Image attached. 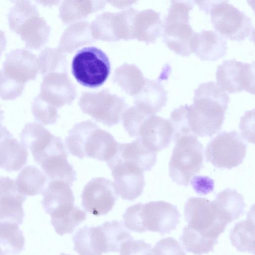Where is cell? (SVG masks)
<instances>
[{"label": "cell", "mask_w": 255, "mask_h": 255, "mask_svg": "<svg viewBox=\"0 0 255 255\" xmlns=\"http://www.w3.org/2000/svg\"><path fill=\"white\" fill-rule=\"evenodd\" d=\"M230 98L216 82L202 83L194 90L193 103L188 106L187 119L196 136L211 137L221 129Z\"/></svg>", "instance_id": "obj_1"}, {"label": "cell", "mask_w": 255, "mask_h": 255, "mask_svg": "<svg viewBox=\"0 0 255 255\" xmlns=\"http://www.w3.org/2000/svg\"><path fill=\"white\" fill-rule=\"evenodd\" d=\"M65 143L70 153L80 159L93 158L106 162L113 157L118 146L112 134L91 120L75 124Z\"/></svg>", "instance_id": "obj_2"}, {"label": "cell", "mask_w": 255, "mask_h": 255, "mask_svg": "<svg viewBox=\"0 0 255 255\" xmlns=\"http://www.w3.org/2000/svg\"><path fill=\"white\" fill-rule=\"evenodd\" d=\"M181 215L175 205L164 201L138 203L128 207L123 215L125 226L129 231H147L163 235L176 229Z\"/></svg>", "instance_id": "obj_3"}, {"label": "cell", "mask_w": 255, "mask_h": 255, "mask_svg": "<svg viewBox=\"0 0 255 255\" xmlns=\"http://www.w3.org/2000/svg\"><path fill=\"white\" fill-rule=\"evenodd\" d=\"M195 2L200 10L210 14L214 28L224 38L239 42L247 37L254 38L251 18L228 0Z\"/></svg>", "instance_id": "obj_4"}, {"label": "cell", "mask_w": 255, "mask_h": 255, "mask_svg": "<svg viewBox=\"0 0 255 255\" xmlns=\"http://www.w3.org/2000/svg\"><path fill=\"white\" fill-rule=\"evenodd\" d=\"M164 19L163 41L168 48L182 56L192 53V42L196 32L190 24L189 12L195 1L171 0Z\"/></svg>", "instance_id": "obj_5"}, {"label": "cell", "mask_w": 255, "mask_h": 255, "mask_svg": "<svg viewBox=\"0 0 255 255\" xmlns=\"http://www.w3.org/2000/svg\"><path fill=\"white\" fill-rule=\"evenodd\" d=\"M169 163V175L177 184L187 186L203 167V147L194 134L175 140Z\"/></svg>", "instance_id": "obj_6"}, {"label": "cell", "mask_w": 255, "mask_h": 255, "mask_svg": "<svg viewBox=\"0 0 255 255\" xmlns=\"http://www.w3.org/2000/svg\"><path fill=\"white\" fill-rule=\"evenodd\" d=\"M71 70L79 84L88 88H96L102 86L108 79L111 64L103 50L96 47H86L75 55Z\"/></svg>", "instance_id": "obj_7"}, {"label": "cell", "mask_w": 255, "mask_h": 255, "mask_svg": "<svg viewBox=\"0 0 255 255\" xmlns=\"http://www.w3.org/2000/svg\"><path fill=\"white\" fill-rule=\"evenodd\" d=\"M78 105L83 113L109 127L121 122L128 107L123 98L111 93L108 89L83 92Z\"/></svg>", "instance_id": "obj_8"}, {"label": "cell", "mask_w": 255, "mask_h": 255, "mask_svg": "<svg viewBox=\"0 0 255 255\" xmlns=\"http://www.w3.org/2000/svg\"><path fill=\"white\" fill-rule=\"evenodd\" d=\"M247 145L238 131H224L207 144L205 156L207 161L220 169L236 167L246 156Z\"/></svg>", "instance_id": "obj_9"}, {"label": "cell", "mask_w": 255, "mask_h": 255, "mask_svg": "<svg viewBox=\"0 0 255 255\" xmlns=\"http://www.w3.org/2000/svg\"><path fill=\"white\" fill-rule=\"evenodd\" d=\"M184 217L188 226L213 240H218L228 225L219 219L213 201L206 198H188L184 206Z\"/></svg>", "instance_id": "obj_10"}, {"label": "cell", "mask_w": 255, "mask_h": 255, "mask_svg": "<svg viewBox=\"0 0 255 255\" xmlns=\"http://www.w3.org/2000/svg\"><path fill=\"white\" fill-rule=\"evenodd\" d=\"M126 131L130 137L140 139L149 149L156 152L168 147L173 136L169 120L156 115L142 118Z\"/></svg>", "instance_id": "obj_11"}, {"label": "cell", "mask_w": 255, "mask_h": 255, "mask_svg": "<svg viewBox=\"0 0 255 255\" xmlns=\"http://www.w3.org/2000/svg\"><path fill=\"white\" fill-rule=\"evenodd\" d=\"M216 83L224 92L234 94L245 91L255 94V64L235 59L224 60L217 67Z\"/></svg>", "instance_id": "obj_12"}, {"label": "cell", "mask_w": 255, "mask_h": 255, "mask_svg": "<svg viewBox=\"0 0 255 255\" xmlns=\"http://www.w3.org/2000/svg\"><path fill=\"white\" fill-rule=\"evenodd\" d=\"M107 165L112 171L118 195L124 200L133 201L141 195L145 184L144 172L140 168L115 157Z\"/></svg>", "instance_id": "obj_13"}, {"label": "cell", "mask_w": 255, "mask_h": 255, "mask_svg": "<svg viewBox=\"0 0 255 255\" xmlns=\"http://www.w3.org/2000/svg\"><path fill=\"white\" fill-rule=\"evenodd\" d=\"M118 198L114 182L104 177H96L84 186L81 204L86 211L99 216L111 211Z\"/></svg>", "instance_id": "obj_14"}, {"label": "cell", "mask_w": 255, "mask_h": 255, "mask_svg": "<svg viewBox=\"0 0 255 255\" xmlns=\"http://www.w3.org/2000/svg\"><path fill=\"white\" fill-rule=\"evenodd\" d=\"M42 206L51 217V221L69 215L75 209V197L70 185L60 180L49 181L41 193Z\"/></svg>", "instance_id": "obj_15"}, {"label": "cell", "mask_w": 255, "mask_h": 255, "mask_svg": "<svg viewBox=\"0 0 255 255\" xmlns=\"http://www.w3.org/2000/svg\"><path fill=\"white\" fill-rule=\"evenodd\" d=\"M38 95L58 109L71 105L77 93L75 85L67 73L52 72L43 76Z\"/></svg>", "instance_id": "obj_16"}, {"label": "cell", "mask_w": 255, "mask_h": 255, "mask_svg": "<svg viewBox=\"0 0 255 255\" xmlns=\"http://www.w3.org/2000/svg\"><path fill=\"white\" fill-rule=\"evenodd\" d=\"M26 197L18 190L14 180L0 177V222L21 225L24 216L22 204Z\"/></svg>", "instance_id": "obj_17"}, {"label": "cell", "mask_w": 255, "mask_h": 255, "mask_svg": "<svg viewBox=\"0 0 255 255\" xmlns=\"http://www.w3.org/2000/svg\"><path fill=\"white\" fill-rule=\"evenodd\" d=\"M3 70L10 77L25 84L34 80L39 71L36 55L25 48H17L5 55Z\"/></svg>", "instance_id": "obj_18"}, {"label": "cell", "mask_w": 255, "mask_h": 255, "mask_svg": "<svg viewBox=\"0 0 255 255\" xmlns=\"http://www.w3.org/2000/svg\"><path fill=\"white\" fill-rule=\"evenodd\" d=\"M28 155L27 149L0 124V168L17 171L26 163Z\"/></svg>", "instance_id": "obj_19"}, {"label": "cell", "mask_w": 255, "mask_h": 255, "mask_svg": "<svg viewBox=\"0 0 255 255\" xmlns=\"http://www.w3.org/2000/svg\"><path fill=\"white\" fill-rule=\"evenodd\" d=\"M227 43L216 31L202 30L196 32L192 42V51L201 60L215 61L227 53Z\"/></svg>", "instance_id": "obj_20"}, {"label": "cell", "mask_w": 255, "mask_h": 255, "mask_svg": "<svg viewBox=\"0 0 255 255\" xmlns=\"http://www.w3.org/2000/svg\"><path fill=\"white\" fill-rule=\"evenodd\" d=\"M160 13L152 9L138 11L133 23V38L146 44L154 43L163 32Z\"/></svg>", "instance_id": "obj_21"}, {"label": "cell", "mask_w": 255, "mask_h": 255, "mask_svg": "<svg viewBox=\"0 0 255 255\" xmlns=\"http://www.w3.org/2000/svg\"><path fill=\"white\" fill-rule=\"evenodd\" d=\"M113 157L131 162L143 172L150 171L157 160V152L149 149L140 139L131 142H118V150Z\"/></svg>", "instance_id": "obj_22"}, {"label": "cell", "mask_w": 255, "mask_h": 255, "mask_svg": "<svg viewBox=\"0 0 255 255\" xmlns=\"http://www.w3.org/2000/svg\"><path fill=\"white\" fill-rule=\"evenodd\" d=\"M51 27L39 13L25 20L15 32L20 36L26 47L41 49L47 42Z\"/></svg>", "instance_id": "obj_23"}, {"label": "cell", "mask_w": 255, "mask_h": 255, "mask_svg": "<svg viewBox=\"0 0 255 255\" xmlns=\"http://www.w3.org/2000/svg\"><path fill=\"white\" fill-rule=\"evenodd\" d=\"M213 201L219 219L227 224L242 216L246 205L243 195L230 188L218 193Z\"/></svg>", "instance_id": "obj_24"}, {"label": "cell", "mask_w": 255, "mask_h": 255, "mask_svg": "<svg viewBox=\"0 0 255 255\" xmlns=\"http://www.w3.org/2000/svg\"><path fill=\"white\" fill-rule=\"evenodd\" d=\"M167 91L158 82L145 79L139 92L134 96V106L150 115L161 111L167 102Z\"/></svg>", "instance_id": "obj_25"}, {"label": "cell", "mask_w": 255, "mask_h": 255, "mask_svg": "<svg viewBox=\"0 0 255 255\" xmlns=\"http://www.w3.org/2000/svg\"><path fill=\"white\" fill-rule=\"evenodd\" d=\"M106 2L102 0H65L60 5L59 17L64 24L70 25L103 9Z\"/></svg>", "instance_id": "obj_26"}, {"label": "cell", "mask_w": 255, "mask_h": 255, "mask_svg": "<svg viewBox=\"0 0 255 255\" xmlns=\"http://www.w3.org/2000/svg\"><path fill=\"white\" fill-rule=\"evenodd\" d=\"M90 24L81 20L70 24L60 39L58 48L65 54L71 53L81 47L94 41Z\"/></svg>", "instance_id": "obj_27"}, {"label": "cell", "mask_w": 255, "mask_h": 255, "mask_svg": "<svg viewBox=\"0 0 255 255\" xmlns=\"http://www.w3.org/2000/svg\"><path fill=\"white\" fill-rule=\"evenodd\" d=\"M145 78L134 64L124 63L114 71L113 80L127 94L135 96L143 86Z\"/></svg>", "instance_id": "obj_28"}, {"label": "cell", "mask_w": 255, "mask_h": 255, "mask_svg": "<svg viewBox=\"0 0 255 255\" xmlns=\"http://www.w3.org/2000/svg\"><path fill=\"white\" fill-rule=\"evenodd\" d=\"M255 220L251 214L237 222L230 232L232 245L241 252L255 254Z\"/></svg>", "instance_id": "obj_29"}, {"label": "cell", "mask_w": 255, "mask_h": 255, "mask_svg": "<svg viewBox=\"0 0 255 255\" xmlns=\"http://www.w3.org/2000/svg\"><path fill=\"white\" fill-rule=\"evenodd\" d=\"M47 178L36 166L27 165L19 173L15 183L18 190L24 195L41 194L45 188Z\"/></svg>", "instance_id": "obj_30"}, {"label": "cell", "mask_w": 255, "mask_h": 255, "mask_svg": "<svg viewBox=\"0 0 255 255\" xmlns=\"http://www.w3.org/2000/svg\"><path fill=\"white\" fill-rule=\"evenodd\" d=\"M104 245V253L119 252L122 245L133 238L122 222L107 221L99 225Z\"/></svg>", "instance_id": "obj_31"}, {"label": "cell", "mask_w": 255, "mask_h": 255, "mask_svg": "<svg viewBox=\"0 0 255 255\" xmlns=\"http://www.w3.org/2000/svg\"><path fill=\"white\" fill-rule=\"evenodd\" d=\"M74 250L79 255H102L99 231L97 227L84 226L73 236Z\"/></svg>", "instance_id": "obj_32"}, {"label": "cell", "mask_w": 255, "mask_h": 255, "mask_svg": "<svg viewBox=\"0 0 255 255\" xmlns=\"http://www.w3.org/2000/svg\"><path fill=\"white\" fill-rule=\"evenodd\" d=\"M22 231L15 223L0 222V247L5 255H16L24 248Z\"/></svg>", "instance_id": "obj_33"}, {"label": "cell", "mask_w": 255, "mask_h": 255, "mask_svg": "<svg viewBox=\"0 0 255 255\" xmlns=\"http://www.w3.org/2000/svg\"><path fill=\"white\" fill-rule=\"evenodd\" d=\"M138 10L129 7L124 10L112 12L111 27L115 41L133 39V23Z\"/></svg>", "instance_id": "obj_34"}, {"label": "cell", "mask_w": 255, "mask_h": 255, "mask_svg": "<svg viewBox=\"0 0 255 255\" xmlns=\"http://www.w3.org/2000/svg\"><path fill=\"white\" fill-rule=\"evenodd\" d=\"M180 240L187 252L196 255L212 252L214 246L218 243V240L206 238L188 226L183 229Z\"/></svg>", "instance_id": "obj_35"}, {"label": "cell", "mask_w": 255, "mask_h": 255, "mask_svg": "<svg viewBox=\"0 0 255 255\" xmlns=\"http://www.w3.org/2000/svg\"><path fill=\"white\" fill-rule=\"evenodd\" d=\"M66 54L58 48L46 47L41 51L38 58L40 73L45 75L52 72L66 73Z\"/></svg>", "instance_id": "obj_36"}, {"label": "cell", "mask_w": 255, "mask_h": 255, "mask_svg": "<svg viewBox=\"0 0 255 255\" xmlns=\"http://www.w3.org/2000/svg\"><path fill=\"white\" fill-rule=\"evenodd\" d=\"M7 14L10 29L15 32L23 22L39 13L36 6L29 0H14Z\"/></svg>", "instance_id": "obj_37"}, {"label": "cell", "mask_w": 255, "mask_h": 255, "mask_svg": "<svg viewBox=\"0 0 255 255\" xmlns=\"http://www.w3.org/2000/svg\"><path fill=\"white\" fill-rule=\"evenodd\" d=\"M31 109L35 120L44 125L55 124L59 117L57 108L46 102L38 95L33 100Z\"/></svg>", "instance_id": "obj_38"}, {"label": "cell", "mask_w": 255, "mask_h": 255, "mask_svg": "<svg viewBox=\"0 0 255 255\" xmlns=\"http://www.w3.org/2000/svg\"><path fill=\"white\" fill-rule=\"evenodd\" d=\"M86 219V213L77 206L69 215L59 220L50 222L57 234L63 236L72 233Z\"/></svg>", "instance_id": "obj_39"}, {"label": "cell", "mask_w": 255, "mask_h": 255, "mask_svg": "<svg viewBox=\"0 0 255 255\" xmlns=\"http://www.w3.org/2000/svg\"><path fill=\"white\" fill-rule=\"evenodd\" d=\"M25 84L8 76L3 69L0 70V98L3 100H13L20 96Z\"/></svg>", "instance_id": "obj_40"}, {"label": "cell", "mask_w": 255, "mask_h": 255, "mask_svg": "<svg viewBox=\"0 0 255 255\" xmlns=\"http://www.w3.org/2000/svg\"><path fill=\"white\" fill-rule=\"evenodd\" d=\"M152 255H186L180 243L173 237L158 241L152 250Z\"/></svg>", "instance_id": "obj_41"}, {"label": "cell", "mask_w": 255, "mask_h": 255, "mask_svg": "<svg viewBox=\"0 0 255 255\" xmlns=\"http://www.w3.org/2000/svg\"><path fill=\"white\" fill-rule=\"evenodd\" d=\"M120 255H152L150 244L143 240L133 238L126 242L122 246Z\"/></svg>", "instance_id": "obj_42"}, {"label": "cell", "mask_w": 255, "mask_h": 255, "mask_svg": "<svg viewBox=\"0 0 255 255\" xmlns=\"http://www.w3.org/2000/svg\"><path fill=\"white\" fill-rule=\"evenodd\" d=\"M191 184L194 191L200 195L212 192L214 187V180L208 176H194L191 181Z\"/></svg>", "instance_id": "obj_43"}, {"label": "cell", "mask_w": 255, "mask_h": 255, "mask_svg": "<svg viewBox=\"0 0 255 255\" xmlns=\"http://www.w3.org/2000/svg\"><path fill=\"white\" fill-rule=\"evenodd\" d=\"M108 2L111 3L114 6L123 8L127 7L135 2V1H108Z\"/></svg>", "instance_id": "obj_44"}, {"label": "cell", "mask_w": 255, "mask_h": 255, "mask_svg": "<svg viewBox=\"0 0 255 255\" xmlns=\"http://www.w3.org/2000/svg\"><path fill=\"white\" fill-rule=\"evenodd\" d=\"M6 39L4 31L0 29V56L6 45Z\"/></svg>", "instance_id": "obj_45"}, {"label": "cell", "mask_w": 255, "mask_h": 255, "mask_svg": "<svg viewBox=\"0 0 255 255\" xmlns=\"http://www.w3.org/2000/svg\"><path fill=\"white\" fill-rule=\"evenodd\" d=\"M4 111L1 109L0 107V124H2V122L4 119Z\"/></svg>", "instance_id": "obj_46"}, {"label": "cell", "mask_w": 255, "mask_h": 255, "mask_svg": "<svg viewBox=\"0 0 255 255\" xmlns=\"http://www.w3.org/2000/svg\"><path fill=\"white\" fill-rule=\"evenodd\" d=\"M0 255H5L2 250L0 248Z\"/></svg>", "instance_id": "obj_47"}, {"label": "cell", "mask_w": 255, "mask_h": 255, "mask_svg": "<svg viewBox=\"0 0 255 255\" xmlns=\"http://www.w3.org/2000/svg\"><path fill=\"white\" fill-rule=\"evenodd\" d=\"M60 255H70L66 254H64V253H62L60 254Z\"/></svg>", "instance_id": "obj_48"}]
</instances>
